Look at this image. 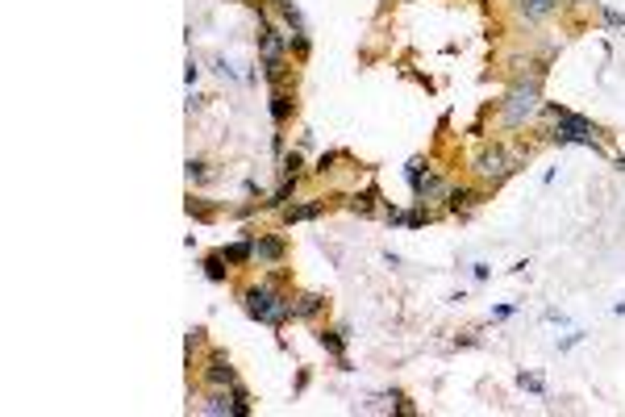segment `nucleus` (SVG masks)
I'll list each match as a JSON object with an SVG mask.
<instances>
[{
  "label": "nucleus",
  "instance_id": "obj_1",
  "mask_svg": "<svg viewBox=\"0 0 625 417\" xmlns=\"http://www.w3.org/2000/svg\"><path fill=\"white\" fill-rule=\"evenodd\" d=\"M550 113H554V142H588V146H596V130L583 117L559 109V104H550Z\"/></svg>",
  "mask_w": 625,
  "mask_h": 417
},
{
  "label": "nucleus",
  "instance_id": "obj_10",
  "mask_svg": "<svg viewBox=\"0 0 625 417\" xmlns=\"http://www.w3.org/2000/svg\"><path fill=\"white\" fill-rule=\"evenodd\" d=\"M288 113H292L288 96H284V92H275V96H271V117H275V121H288Z\"/></svg>",
  "mask_w": 625,
  "mask_h": 417
},
{
  "label": "nucleus",
  "instance_id": "obj_18",
  "mask_svg": "<svg viewBox=\"0 0 625 417\" xmlns=\"http://www.w3.org/2000/svg\"><path fill=\"white\" fill-rule=\"evenodd\" d=\"M292 184H296V180H292ZM292 184H284V188H279V192H275V200H271V205H284V200H288V196H292Z\"/></svg>",
  "mask_w": 625,
  "mask_h": 417
},
{
  "label": "nucleus",
  "instance_id": "obj_19",
  "mask_svg": "<svg viewBox=\"0 0 625 417\" xmlns=\"http://www.w3.org/2000/svg\"><path fill=\"white\" fill-rule=\"evenodd\" d=\"M321 342H325L329 351H342V342H338V334H321Z\"/></svg>",
  "mask_w": 625,
  "mask_h": 417
},
{
  "label": "nucleus",
  "instance_id": "obj_17",
  "mask_svg": "<svg viewBox=\"0 0 625 417\" xmlns=\"http://www.w3.org/2000/svg\"><path fill=\"white\" fill-rule=\"evenodd\" d=\"M188 180H205V163L200 159H188Z\"/></svg>",
  "mask_w": 625,
  "mask_h": 417
},
{
  "label": "nucleus",
  "instance_id": "obj_6",
  "mask_svg": "<svg viewBox=\"0 0 625 417\" xmlns=\"http://www.w3.org/2000/svg\"><path fill=\"white\" fill-rule=\"evenodd\" d=\"M255 255H259V259H271V263H275V259L284 255V246H279L275 238H263V242H255Z\"/></svg>",
  "mask_w": 625,
  "mask_h": 417
},
{
  "label": "nucleus",
  "instance_id": "obj_15",
  "mask_svg": "<svg viewBox=\"0 0 625 417\" xmlns=\"http://www.w3.org/2000/svg\"><path fill=\"white\" fill-rule=\"evenodd\" d=\"M225 255H213V259H209V263H205V272H209V279H222L225 276Z\"/></svg>",
  "mask_w": 625,
  "mask_h": 417
},
{
  "label": "nucleus",
  "instance_id": "obj_8",
  "mask_svg": "<svg viewBox=\"0 0 625 417\" xmlns=\"http://www.w3.org/2000/svg\"><path fill=\"white\" fill-rule=\"evenodd\" d=\"M559 0H521V8H526V17H546L550 8H554Z\"/></svg>",
  "mask_w": 625,
  "mask_h": 417
},
{
  "label": "nucleus",
  "instance_id": "obj_9",
  "mask_svg": "<svg viewBox=\"0 0 625 417\" xmlns=\"http://www.w3.org/2000/svg\"><path fill=\"white\" fill-rule=\"evenodd\" d=\"M321 309V296H312V292H305L301 301H296V318H312Z\"/></svg>",
  "mask_w": 625,
  "mask_h": 417
},
{
  "label": "nucleus",
  "instance_id": "obj_2",
  "mask_svg": "<svg viewBox=\"0 0 625 417\" xmlns=\"http://www.w3.org/2000/svg\"><path fill=\"white\" fill-rule=\"evenodd\" d=\"M246 309H250V318H259V322H284V318H288V301L275 296L271 288H250V292H246Z\"/></svg>",
  "mask_w": 625,
  "mask_h": 417
},
{
  "label": "nucleus",
  "instance_id": "obj_11",
  "mask_svg": "<svg viewBox=\"0 0 625 417\" xmlns=\"http://www.w3.org/2000/svg\"><path fill=\"white\" fill-rule=\"evenodd\" d=\"M471 200H475V192H471V188H454V192H450V209H454V213H459V209H467Z\"/></svg>",
  "mask_w": 625,
  "mask_h": 417
},
{
  "label": "nucleus",
  "instance_id": "obj_7",
  "mask_svg": "<svg viewBox=\"0 0 625 417\" xmlns=\"http://www.w3.org/2000/svg\"><path fill=\"white\" fill-rule=\"evenodd\" d=\"M222 255H225V263H242V259L255 255V246H250V242H238V246H225Z\"/></svg>",
  "mask_w": 625,
  "mask_h": 417
},
{
  "label": "nucleus",
  "instance_id": "obj_16",
  "mask_svg": "<svg viewBox=\"0 0 625 417\" xmlns=\"http://www.w3.org/2000/svg\"><path fill=\"white\" fill-rule=\"evenodd\" d=\"M371 200H375V192H367V196H355V200H351V209H355V213H371Z\"/></svg>",
  "mask_w": 625,
  "mask_h": 417
},
{
  "label": "nucleus",
  "instance_id": "obj_3",
  "mask_svg": "<svg viewBox=\"0 0 625 417\" xmlns=\"http://www.w3.org/2000/svg\"><path fill=\"white\" fill-rule=\"evenodd\" d=\"M534 104H538V80H530V84H521L517 92L509 96V104H504V121H509V126H521V121L534 113Z\"/></svg>",
  "mask_w": 625,
  "mask_h": 417
},
{
  "label": "nucleus",
  "instance_id": "obj_4",
  "mask_svg": "<svg viewBox=\"0 0 625 417\" xmlns=\"http://www.w3.org/2000/svg\"><path fill=\"white\" fill-rule=\"evenodd\" d=\"M475 171H480L484 180H504V176L513 171V159H509L500 146H492V150H484V155L475 159Z\"/></svg>",
  "mask_w": 625,
  "mask_h": 417
},
{
  "label": "nucleus",
  "instance_id": "obj_5",
  "mask_svg": "<svg viewBox=\"0 0 625 417\" xmlns=\"http://www.w3.org/2000/svg\"><path fill=\"white\" fill-rule=\"evenodd\" d=\"M205 380H209V384H217V388H222V384H233V368L225 363V355H213V359H209Z\"/></svg>",
  "mask_w": 625,
  "mask_h": 417
},
{
  "label": "nucleus",
  "instance_id": "obj_13",
  "mask_svg": "<svg viewBox=\"0 0 625 417\" xmlns=\"http://www.w3.org/2000/svg\"><path fill=\"white\" fill-rule=\"evenodd\" d=\"M279 13H284V21H288V25H292V30H296V34H301V30H305V21H301V13H296V8H292V4H288V0H284V4H279Z\"/></svg>",
  "mask_w": 625,
  "mask_h": 417
},
{
  "label": "nucleus",
  "instance_id": "obj_14",
  "mask_svg": "<svg viewBox=\"0 0 625 417\" xmlns=\"http://www.w3.org/2000/svg\"><path fill=\"white\" fill-rule=\"evenodd\" d=\"M205 413H233V405H229L225 397H209V405H205Z\"/></svg>",
  "mask_w": 625,
  "mask_h": 417
},
{
  "label": "nucleus",
  "instance_id": "obj_12",
  "mask_svg": "<svg viewBox=\"0 0 625 417\" xmlns=\"http://www.w3.org/2000/svg\"><path fill=\"white\" fill-rule=\"evenodd\" d=\"M321 213V205H301V209H288V222H309Z\"/></svg>",
  "mask_w": 625,
  "mask_h": 417
}]
</instances>
